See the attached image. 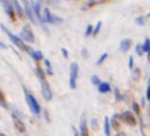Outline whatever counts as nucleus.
<instances>
[{
	"label": "nucleus",
	"instance_id": "f257e3e1",
	"mask_svg": "<svg viewBox=\"0 0 150 136\" xmlns=\"http://www.w3.org/2000/svg\"><path fill=\"white\" fill-rule=\"evenodd\" d=\"M23 90H24V95H25L26 105H28L30 113L36 116H40L41 115V106H40V103L37 102L36 97H34L32 93H29V90L26 89V87H23Z\"/></svg>",
	"mask_w": 150,
	"mask_h": 136
},
{
	"label": "nucleus",
	"instance_id": "f03ea898",
	"mask_svg": "<svg viewBox=\"0 0 150 136\" xmlns=\"http://www.w3.org/2000/svg\"><path fill=\"white\" fill-rule=\"evenodd\" d=\"M0 26H1L3 32H4V33L7 34L8 37H9V40H11V41L13 42V45H16V46H17L20 50H25V52H28V49H29V48L26 46V44L23 41V38H21L20 36H16V34H13L12 32H11L9 29H8L5 25H0Z\"/></svg>",
	"mask_w": 150,
	"mask_h": 136
},
{
	"label": "nucleus",
	"instance_id": "7ed1b4c3",
	"mask_svg": "<svg viewBox=\"0 0 150 136\" xmlns=\"http://www.w3.org/2000/svg\"><path fill=\"white\" fill-rule=\"evenodd\" d=\"M78 74H79V65L76 62H73L70 65V77H69V86L70 89H76Z\"/></svg>",
	"mask_w": 150,
	"mask_h": 136
},
{
	"label": "nucleus",
	"instance_id": "20e7f679",
	"mask_svg": "<svg viewBox=\"0 0 150 136\" xmlns=\"http://www.w3.org/2000/svg\"><path fill=\"white\" fill-rule=\"evenodd\" d=\"M40 85H41V94L44 97V99L46 102H50L53 99V93H52V87H50L49 82L46 81V78L40 79Z\"/></svg>",
	"mask_w": 150,
	"mask_h": 136
},
{
	"label": "nucleus",
	"instance_id": "39448f33",
	"mask_svg": "<svg viewBox=\"0 0 150 136\" xmlns=\"http://www.w3.org/2000/svg\"><path fill=\"white\" fill-rule=\"evenodd\" d=\"M20 37L23 38L24 42H29V44H33V42L36 41L33 31H32L30 26H28V25L23 26V29H21V32H20Z\"/></svg>",
	"mask_w": 150,
	"mask_h": 136
},
{
	"label": "nucleus",
	"instance_id": "423d86ee",
	"mask_svg": "<svg viewBox=\"0 0 150 136\" xmlns=\"http://www.w3.org/2000/svg\"><path fill=\"white\" fill-rule=\"evenodd\" d=\"M44 19H45V23L46 24H61V23H63V19L58 17L57 15L52 13L47 8L44 9Z\"/></svg>",
	"mask_w": 150,
	"mask_h": 136
},
{
	"label": "nucleus",
	"instance_id": "0eeeda50",
	"mask_svg": "<svg viewBox=\"0 0 150 136\" xmlns=\"http://www.w3.org/2000/svg\"><path fill=\"white\" fill-rule=\"evenodd\" d=\"M23 7H24L25 16L32 23H34L36 21V16H34V11H33V3L29 1V0H23Z\"/></svg>",
	"mask_w": 150,
	"mask_h": 136
},
{
	"label": "nucleus",
	"instance_id": "6e6552de",
	"mask_svg": "<svg viewBox=\"0 0 150 136\" xmlns=\"http://www.w3.org/2000/svg\"><path fill=\"white\" fill-rule=\"evenodd\" d=\"M33 3V11H34V16H36V19L40 21V23L44 25L45 23V19H44V13H41V9H42V1L41 0H34Z\"/></svg>",
	"mask_w": 150,
	"mask_h": 136
},
{
	"label": "nucleus",
	"instance_id": "1a4fd4ad",
	"mask_svg": "<svg viewBox=\"0 0 150 136\" xmlns=\"http://www.w3.org/2000/svg\"><path fill=\"white\" fill-rule=\"evenodd\" d=\"M0 3L3 4V8H4V12L9 16L12 20H15V8H13V4H11L9 0H0Z\"/></svg>",
	"mask_w": 150,
	"mask_h": 136
},
{
	"label": "nucleus",
	"instance_id": "9d476101",
	"mask_svg": "<svg viewBox=\"0 0 150 136\" xmlns=\"http://www.w3.org/2000/svg\"><path fill=\"white\" fill-rule=\"evenodd\" d=\"M12 119H13V124H15L16 130H17L18 132H21V134H25L26 127H25V124L23 123V120L20 119V116H17V115H15V114H12Z\"/></svg>",
	"mask_w": 150,
	"mask_h": 136
},
{
	"label": "nucleus",
	"instance_id": "9b49d317",
	"mask_svg": "<svg viewBox=\"0 0 150 136\" xmlns=\"http://www.w3.org/2000/svg\"><path fill=\"white\" fill-rule=\"evenodd\" d=\"M120 118H121L127 124H129V126H136V123H137L134 115H133L130 111H125V113H122L121 115H120Z\"/></svg>",
	"mask_w": 150,
	"mask_h": 136
},
{
	"label": "nucleus",
	"instance_id": "f8f14e48",
	"mask_svg": "<svg viewBox=\"0 0 150 136\" xmlns=\"http://www.w3.org/2000/svg\"><path fill=\"white\" fill-rule=\"evenodd\" d=\"M80 135L82 136H88V128H87V120H86V116L83 115L80 118Z\"/></svg>",
	"mask_w": 150,
	"mask_h": 136
},
{
	"label": "nucleus",
	"instance_id": "ddd939ff",
	"mask_svg": "<svg viewBox=\"0 0 150 136\" xmlns=\"http://www.w3.org/2000/svg\"><path fill=\"white\" fill-rule=\"evenodd\" d=\"M28 53L32 56L34 61H41V60H45L44 58V53L41 50H32V49H28Z\"/></svg>",
	"mask_w": 150,
	"mask_h": 136
},
{
	"label": "nucleus",
	"instance_id": "4468645a",
	"mask_svg": "<svg viewBox=\"0 0 150 136\" xmlns=\"http://www.w3.org/2000/svg\"><path fill=\"white\" fill-rule=\"evenodd\" d=\"M130 45H132V40L130 38H124L121 40V42H120V50H121L122 53L128 52L130 48Z\"/></svg>",
	"mask_w": 150,
	"mask_h": 136
},
{
	"label": "nucleus",
	"instance_id": "2eb2a0df",
	"mask_svg": "<svg viewBox=\"0 0 150 136\" xmlns=\"http://www.w3.org/2000/svg\"><path fill=\"white\" fill-rule=\"evenodd\" d=\"M98 90L101 94H107V93L111 91V85H109L108 82H100V83L98 85Z\"/></svg>",
	"mask_w": 150,
	"mask_h": 136
},
{
	"label": "nucleus",
	"instance_id": "dca6fc26",
	"mask_svg": "<svg viewBox=\"0 0 150 136\" xmlns=\"http://www.w3.org/2000/svg\"><path fill=\"white\" fill-rule=\"evenodd\" d=\"M13 8H15V11L17 12L18 17H23L24 15H25V12H24V7H21L20 3H18V0H13Z\"/></svg>",
	"mask_w": 150,
	"mask_h": 136
},
{
	"label": "nucleus",
	"instance_id": "f3484780",
	"mask_svg": "<svg viewBox=\"0 0 150 136\" xmlns=\"http://www.w3.org/2000/svg\"><path fill=\"white\" fill-rule=\"evenodd\" d=\"M36 75H37V78H38V79L46 78V75H45V71L42 70L41 66H36Z\"/></svg>",
	"mask_w": 150,
	"mask_h": 136
},
{
	"label": "nucleus",
	"instance_id": "a211bd4d",
	"mask_svg": "<svg viewBox=\"0 0 150 136\" xmlns=\"http://www.w3.org/2000/svg\"><path fill=\"white\" fill-rule=\"evenodd\" d=\"M104 134H105V136L111 135V130H109V118H104Z\"/></svg>",
	"mask_w": 150,
	"mask_h": 136
},
{
	"label": "nucleus",
	"instance_id": "6ab92c4d",
	"mask_svg": "<svg viewBox=\"0 0 150 136\" xmlns=\"http://www.w3.org/2000/svg\"><path fill=\"white\" fill-rule=\"evenodd\" d=\"M45 68H46V74L47 75H53V69H52V63H50L49 60H44Z\"/></svg>",
	"mask_w": 150,
	"mask_h": 136
},
{
	"label": "nucleus",
	"instance_id": "aec40b11",
	"mask_svg": "<svg viewBox=\"0 0 150 136\" xmlns=\"http://www.w3.org/2000/svg\"><path fill=\"white\" fill-rule=\"evenodd\" d=\"M0 106H1L3 108H9V106H8L7 100H5V97H4V94H3V91H0Z\"/></svg>",
	"mask_w": 150,
	"mask_h": 136
},
{
	"label": "nucleus",
	"instance_id": "412c9836",
	"mask_svg": "<svg viewBox=\"0 0 150 136\" xmlns=\"http://www.w3.org/2000/svg\"><path fill=\"white\" fill-rule=\"evenodd\" d=\"M142 48H144V52H146V53L150 52V40L149 38L145 40V42L142 44Z\"/></svg>",
	"mask_w": 150,
	"mask_h": 136
},
{
	"label": "nucleus",
	"instance_id": "4be33fe9",
	"mask_svg": "<svg viewBox=\"0 0 150 136\" xmlns=\"http://www.w3.org/2000/svg\"><path fill=\"white\" fill-rule=\"evenodd\" d=\"M100 28H101V21H98V24L95 25L93 28V32H92V36H98V33L100 32Z\"/></svg>",
	"mask_w": 150,
	"mask_h": 136
},
{
	"label": "nucleus",
	"instance_id": "5701e85b",
	"mask_svg": "<svg viewBox=\"0 0 150 136\" xmlns=\"http://www.w3.org/2000/svg\"><path fill=\"white\" fill-rule=\"evenodd\" d=\"M108 57V53H103V54L100 56V57H99V60L96 61V65H101V63L104 62V61H105V58Z\"/></svg>",
	"mask_w": 150,
	"mask_h": 136
},
{
	"label": "nucleus",
	"instance_id": "b1692460",
	"mask_svg": "<svg viewBox=\"0 0 150 136\" xmlns=\"http://www.w3.org/2000/svg\"><path fill=\"white\" fill-rule=\"evenodd\" d=\"M117 118H119V115H115L113 118H112V126L115 127V130H119L120 128L119 122H117Z\"/></svg>",
	"mask_w": 150,
	"mask_h": 136
},
{
	"label": "nucleus",
	"instance_id": "393cba45",
	"mask_svg": "<svg viewBox=\"0 0 150 136\" xmlns=\"http://www.w3.org/2000/svg\"><path fill=\"white\" fill-rule=\"evenodd\" d=\"M100 78H99L98 75H91V83L92 85H96V86H98L99 83H100Z\"/></svg>",
	"mask_w": 150,
	"mask_h": 136
},
{
	"label": "nucleus",
	"instance_id": "a878e982",
	"mask_svg": "<svg viewBox=\"0 0 150 136\" xmlns=\"http://www.w3.org/2000/svg\"><path fill=\"white\" fill-rule=\"evenodd\" d=\"M136 53H137L138 56H142L144 53H145V52H144V48H142V45H141V44L136 45Z\"/></svg>",
	"mask_w": 150,
	"mask_h": 136
},
{
	"label": "nucleus",
	"instance_id": "bb28decb",
	"mask_svg": "<svg viewBox=\"0 0 150 136\" xmlns=\"http://www.w3.org/2000/svg\"><path fill=\"white\" fill-rule=\"evenodd\" d=\"M92 32H93V26L92 25H87V28H86V32H84V36L86 37L91 36V34H92Z\"/></svg>",
	"mask_w": 150,
	"mask_h": 136
},
{
	"label": "nucleus",
	"instance_id": "cd10ccee",
	"mask_svg": "<svg viewBox=\"0 0 150 136\" xmlns=\"http://www.w3.org/2000/svg\"><path fill=\"white\" fill-rule=\"evenodd\" d=\"M132 106H133V111H134L136 114H140V106H138L136 102H133V105H132Z\"/></svg>",
	"mask_w": 150,
	"mask_h": 136
},
{
	"label": "nucleus",
	"instance_id": "c85d7f7f",
	"mask_svg": "<svg viewBox=\"0 0 150 136\" xmlns=\"http://www.w3.org/2000/svg\"><path fill=\"white\" fill-rule=\"evenodd\" d=\"M133 70H134V69H133ZM140 74H141V69H136L134 73H133V77H134V79H138Z\"/></svg>",
	"mask_w": 150,
	"mask_h": 136
},
{
	"label": "nucleus",
	"instance_id": "c756f323",
	"mask_svg": "<svg viewBox=\"0 0 150 136\" xmlns=\"http://www.w3.org/2000/svg\"><path fill=\"white\" fill-rule=\"evenodd\" d=\"M61 53H62V56L65 58H69V52L66 50V48H61Z\"/></svg>",
	"mask_w": 150,
	"mask_h": 136
},
{
	"label": "nucleus",
	"instance_id": "7c9ffc66",
	"mask_svg": "<svg viewBox=\"0 0 150 136\" xmlns=\"http://www.w3.org/2000/svg\"><path fill=\"white\" fill-rule=\"evenodd\" d=\"M115 97H116V99H117V100L121 99V94H120L119 89H115Z\"/></svg>",
	"mask_w": 150,
	"mask_h": 136
},
{
	"label": "nucleus",
	"instance_id": "2f4dec72",
	"mask_svg": "<svg viewBox=\"0 0 150 136\" xmlns=\"http://www.w3.org/2000/svg\"><path fill=\"white\" fill-rule=\"evenodd\" d=\"M128 66H129L130 70H133V57H132V56L129 57V61H128Z\"/></svg>",
	"mask_w": 150,
	"mask_h": 136
},
{
	"label": "nucleus",
	"instance_id": "473e14b6",
	"mask_svg": "<svg viewBox=\"0 0 150 136\" xmlns=\"http://www.w3.org/2000/svg\"><path fill=\"white\" fill-rule=\"evenodd\" d=\"M82 56H83V58H88V50L86 48L82 49Z\"/></svg>",
	"mask_w": 150,
	"mask_h": 136
},
{
	"label": "nucleus",
	"instance_id": "72a5a7b5",
	"mask_svg": "<svg viewBox=\"0 0 150 136\" xmlns=\"http://www.w3.org/2000/svg\"><path fill=\"white\" fill-rule=\"evenodd\" d=\"M146 98L150 100V78H149V83H148V90H146Z\"/></svg>",
	"mask_w": 150,
	"mask_h": 136
},
{
	"label": "nucleus",
	"instance_id": "f704fd0d",
	"mask_svg": "<svg viewBox=\"0 0 150 136\" xmlns=\"http://www.w3.org/2000/svg\"><path fill=\"white\" fill-rule=\"evenodd\" d=\"M136 24L142 25V24H144V17H137V19H136Z\"/></svg>",
	"mask_w": 150,
	"mask_h": 136
},
{
	"label": "nucleus",
	"instance_id": "c9c22d12",
	"mask_svg": "<svg viewBox=\"0 0 150 136\" xmlns=\"http://www.w3.org/2000/svg\"><path fill=\"white\" fill-rule=\"evenodd\" d=\"M49 4H52V5H58V3H59V0H46Z\"/></svg>",
	"mask_w": 150,
	"mask_h": 136
},
{
	"label": "nucleus",
	"instance_id": "e433bc0d",
	"mask_svg": "<svg viewBox=\"0 0 150 136\" xmlns=\"http://www.w3.org/2000/svg\"><path fill=\"white\" fill-rule=\"evenodd\" d=\"M71 130H73V134H74V136H79V134H78V130L75 128V127H73Z\"/></svg>",
	"mask_w": 150,
	"mask_h": 136
},
{
	"label": "nucleus",
	"instance_id": "4c0bfd02",
	"mask_svg": "<svg viewBox=\"0 0 150 136\" xmlns=\"http://www.w3.org/2000/svg\"><path fill=\"white\" fill-rule=\"evenodd\" d=\"M0 48H1V49H5V48H7V45H5L4 42H1V41H0Z\"/></svg>",
	"mask_w": 150,
	"mask_h": 136
},
{
	"label": "nucleus",
	"instance_id": "58836bf2",
	"mask_svg": "<svg viewBox=\"0 0 150 136\" xmlns=\"http://www.w3.org/2000/svg\"><path fill=\"white\" fill-rule=\"evenodd\" d=\"M92 127L96 128V119H92Z\"/></svg>",
	"mask_w": 150,
	"mask_h": 136
},
{
	"label": "nucleus",
	"instance_id": "ea45409f",
	"mask_svg": "<svg viewBox=\"0 0 150 136\" xmlns=\"http://www.w3.org/2000/svg\"><path fill=\"white\" fill-rule=\"evenodd\" d=\"M45 118H46V122H49V115H47V111H45Z\"/></svg>",
	"mask_w": 150,
	"mask_h": 136
},
{
	"label": "nucleus",
	"instance_id": "a19ab883",
	"mask_svg": "<svg viewBox=\"0 0 150 136\" xmlns=\"http://www.w3.org/2000/svg\"><path fill=\"white\" fill-rule=\"evenodd\" d=\"M148 61H149V62H150V52L148 53Z\"/></svg>",
	"mask_w": 150,
	"mask_h": 136
},
{
	"label": "nucleus",
	"instance_id": "79ce46f5",
	"mask_svg": "<svg viewBox=\"0 0 150 136\" xmlns=\"http://www.w3.org/2000/svg\"><path fill=\"white\" fill-rule=\"evenodd\" d=\"M148 16H150V13H149V15H148Z\"/></svg>",
	"mask_w": 150,
	"mask_h": 136
}]
</instances>
